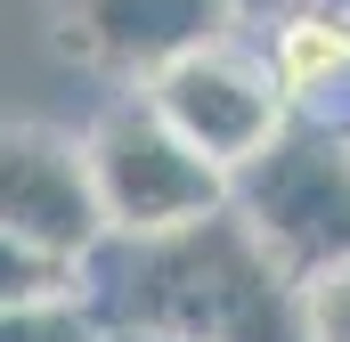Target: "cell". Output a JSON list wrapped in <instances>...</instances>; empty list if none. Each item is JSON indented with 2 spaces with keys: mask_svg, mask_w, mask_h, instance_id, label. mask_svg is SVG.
<instances>
[{
  "mask_svg": "<svg viewBox=\"0 0 350 342\" xmlns=\"http://www.w3.org/2000/svg\"><path fill=\"white\" fill-rule=\"evenodd\" d=\"M0 342H98V318L82 293H49V302L0 310Z\"/></svg>",
  "mask_w": 350,
  "mask_h": 342,
  "instance_id": "ba28073f",
  "label": "cell"
},
{
  "mask_svg": "<svg viewBox=\"0 0 350 342\" xmlns=\"http://www.w3.org/2000/svg\"><path fill=\"white\" fill-rule=\"evenodd\" d=\"M98 334L163 342H310L301 285L253 245L237 212L187 220L172 237H98L74 285Z\"/></svg>",
  "mask_w": 350,
  "mask_h": 342,
  "instance_id": "6da1fadb",
  "label": "cell"
},
{
  "mask_svg": "<svg viewBox=\"0 0 350 342\" xmlns=\"http://www.w3.org/2000/svg\"><path fill=\"white\" fill-rule=\"evenodd\" d=\"M342 16H350V0H342Z\"/></svg>",
  "mask_w": 350,
  "mask_h": 342,
  "instance_id": "4fadbf2b",
  "label": "cell"
},
{
  "mask_svg": "<svg viewBox=\"0 0 350 342\" xmlns=\"http://www.w3.org/2000/svg\"><path fill=\"white\" fill-rule=\"evenodd\" d=\"M82 171L106 237H172L187 220L228 212V171L204 163L139 90H122L82 131Z\"/></svg>",
  "mask_w": 350,
  "mask_h": 342,
  "instance_id": "3957f363",
  "label": "cell"
},
{
  "mask_svg": "<svg viewBox=\"0 0 350 342\" xmlns=\"http://www.w3.org/2000/svg\"><path fill=\"white\" fill-rule=\"evenodd\" d=\"M82 285V269L57 253H33V245H16V237H0V310H16V302H49V293H74Z\"/></svg>",
  "mask_w": 350,
  "mask_h": 342,
  "instance_id": "9c48e42d",
  "label": "cell"
},
{
  "mask_svg": "<svg viewBox=\"0 0 350 342\" xmlns=\"http://www.w3.org/2000/svg\"><path fill=\"white\" fill-rule=\"evenodd\" d=\"M66 33H74L82 57L147 82V74H163L187 49L228 41L237 8L228 0H66Z\"/></svg>",
  "mask_w": 350,
  "mask_h": 342,
  "instance_id": "8992f818",
  "label": "cell"
},
{
  "mask_svg": "<svg viewBox=\"0 0 350 342\" xmlns=\"http://www.w3.org/2000/svg\"><path fill=\"white\" fill-rule=\"evenodd\" d=\"M269 74L293 122H318V131H342L350 139V16L342 8H301V16H277L269 25Z\"/></svg>",
  "mask_w": 350,
  "mask_h": 342,
  "instance_id": "52a82bcc",
  "label": "cell"
},
{
  "mask_svg": "<svg viewBox=\"0 0 350 342\" xmlns=\"http://www.w3.org/2000/svg\"><path fill=\"white\" fill-rule=\"evenodd\" d=\"M301 334L310 342H350V261L301 285Z\"/></svg>",
  "mask_w": 350,
  "mask_h": 342,
  "instance_id": "30bf717a",
  "label": "cell"
},
{
  "mask_svg": "<svg viewBox=\"0 0 350 342\" xmlns=\"http://www.w3.org/2000/svg\"><path fill=\"white\" fill-rule=\"evenodd\" d=\"M228 212L253 228V245L293 285L342 269L350 261V139L285 114V131L261 155L228 171Z\"/></svg>",
  "mask_w": 350,
  "mask_h": 342,
  "instance_id": "7a4b0ae2",
  "label": "cell"
},
{
  "mask_svg": "<svg viewBox=\"0 0 350 342\" xmlns=\"http://www.w3.org/2000/svg\"><path fill=\"white\" fill-rule=\"evenodd\" d=\"M98 342H163V334H98Z\"/></svg>",
  "mask_w": 350,
  "mask_h": 342,
  "instance_id": "7c38bea8",
  "label": "cell"
},
{
  "mask_svg": "<svg viewBox=\"0 0 350 342\" xmlns=\"http://www.w3.org/2000/svg\"><path fill=\"white\" fill-rule=\"evenodd\" d=\"M0 237L57 253L74 269L90 261L106 220H98V196H90V171H82V139L33 131V122L0 131Z\"/></svg>",
  "mask_w": 350,
  "mask_h": 342,
  "instance_id": "5b68a950",
  "label": "cell"
},
{
  "mask_svg": "<svg viewBox=\"0 0 350 342\" xmlns=\"http://www.w3.org/2000/svg\"><path fill=\"white\" fill-rule=\"evenodd\" d=\"M228 8H237V16H269V25H277V16H301V8H342V0H228Z\"/></svg>",
  "mask_w": 350,
  "mask_h": 342,
  "instance_id": "8fae6325",
  "label": "cell"
},
{
  "mask_svg": "<svg viewBox=\"0 0 350 342\" xmlns=\"http://www.w3.org/2000/svg\"><path fill=\"white\" fill-rule=\"evenodd\" d=\"M139 98L172 122L204 163H220V171L253 163L269 139L285 131L277 74H269L261 49H245L237 33H228V41H204V49H187V57H172L163 74L139 82Z\"/></svg>",
  "mask_w": 350,
  "mask_h": 342,
  "instance_id": "277c9868",
  "label": "cell"
}]
</instances>
